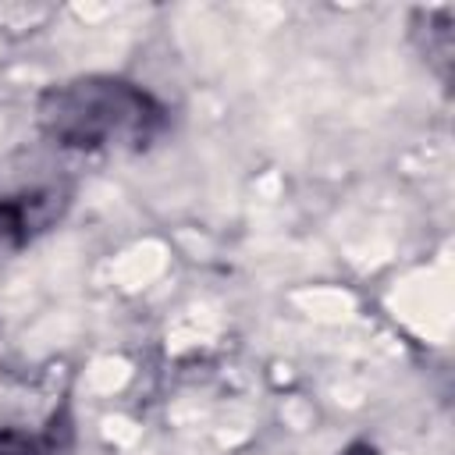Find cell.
I'll return each mask as SVG.
<instances>
[{"label": "cell", "instance_id": "obj_1", "mask_svg": "<svg viewBox=\"0 0 455 455\" xmlns=\"http://www.w3.org/2000/svg\"><path fill=\"white\" fill-rule=\"evenodd\" d=\"M39 132L75 153H142L171 124V110L139 82L121 75H78L43 89Z\"/></svg>", "mask_w": 455, "mask_h": 455}, {"label": "cell", "instance_id": "obj_2", "mask_svg": "<svg viewBox=\"0 0 455 455\" xmlns=\"http://www.w3.org/2000/svg\"><path fill=\"white\" fill-rule=\"evenodd\" d=\"M68 210V188L60 185H25L0 196V249L18 252L39 235H46Z\"/></svg>", "mask_w": 455, "mask_h": 455}, {"label": "cell", "instance_id": "obj_3", "mask_svg": "<svg viewBox=\"0 0 455 455\" xmlns=\"http://www.w3.org/2000/svg\"><path fill=\"white\" fill-rule=\"evenodd\" d=\"M71 441V423L53 416L43 430L0 427V455H60Z\"/></svg>", "mask_w": 455, "mask_h": 455}, {"label": "cell", "instance_id": "obj_4", "mask_svg": "<svg viewBox=\"0 0 455 455\" xmlns=\"http://www.w3.org/2000/svg\"><path fill=\"white\" fill-rule=\"evenodd\" d=\"M427 46L423 53L430 60H441V75H448V60H451V7H437L427 11Z\"/></svg>", "mask_w": 455, "mask_h": 455}, {"label": "cell", "instance_id": "obj_5", "mask_svg": "<svg viewBox=\"0 0 455 455\" xmlns=\"http://www.w3.org/2000/svg\"><path fill=\"white\" fill-rule=\"evenodd\" d=\"M341 455H380L373 444H366V441H355V444H348Z\"/></svg>", "mask_w": 455, "mask_h": 455}]
</instances>
